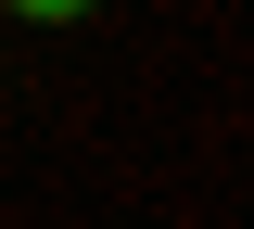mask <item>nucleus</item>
<instances>
[{
  "instance_id": "1",
  "label": "nucleus",
  "mask_w": 254,
  "mask_h": 229,
  "mask_svg": "<svg viewBox=\"0 0 254 229\" xmlns=\"http://www.w3.org/2000/svg\"><path fill=\"white\" fill-rule=\"evenodd\" d=\"M0 13H26V26H76V13H102V0H0Z\"/></svg>"
}]
</instances>
